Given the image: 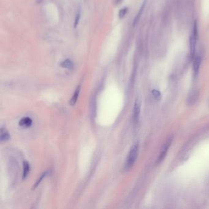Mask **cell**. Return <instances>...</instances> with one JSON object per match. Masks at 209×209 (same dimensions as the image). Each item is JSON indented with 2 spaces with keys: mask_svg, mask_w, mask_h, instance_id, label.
Returning <instances> with one entry per match:
<instances>
[{
  "mask_svg": "<svg viewBox=\"0 0 209 209\" xmlns=\"http://www.w3.org/2000/svg\"><path fill=\"white\" fill-rule=\"evenodd\" d=\"M49 174H50V172H49V170H46V171H45L44 172H43V173L41 174V175L40 176V177L38 179V180L36 181V182L35 183V184L34 185V186H33V189H36V188L39 185V184L41 183V181H43V179H44Z\"/></svg>",
  "mask_w": 209,
  "mask_h": 209,
  "instance_id": "obj_10",
  "label": "cell"
},
{
  "mask_svg": "<svg viewBox=\"0 0 209 209\" xmlns=\"http://www.w3.org/2000/svg\"><path fill=\"white\" fill-rule=\"evenodd\" d=\"M152 94H153L154 98H156V99H159L160 97H161V93H160V92H159L158 90H153V91H152Z\"/></svg>",
  "mask_w": 209,
  "mask_h": 209,
  "instance_id": "obj_14",
  "label": "cell"
},
{
  "mask_svg": "<svg viewBox=\"0 0 209 209\" xmlns=\"http://www.w3.org/2000/svg\"><path fill=\"white\" fill-rule=\"evenodd\" d=\"M140 110V104L138 103V101H136L135 104H134V109H133V117H132L133 121L135 123H136L139 120Z\"/></svg>",
  "mask_w": 209,
  "mask_h": 209,
  "instance_id": "obj_4",
  "label": "cell"
},
{
  "mask_svg": "<svg viewBox=\"0 0 209 209\" xmlns=\"http://www.w3.org/2000/svg\"><path fill=\"white\" fill-rule=\"evenodd\" d=\"M119 2H121V0H117V3H118Z\"/></svg>",
  "mask_w": 209,
  "mask_h": 209,
  "instance_id": "obj_15",
  "label": "cell"
},
{
  "mask_svg": "<svg viewBox=\"0 0 209 209\" xmlns=\"http://www.w3.org/2000/svg\"><path fill=\"white\" fill-rule=\"evenodd\" d=\"M193 60V71L194 74L197 75L201 64V57L200 55H195Z\"/></svg>",
  "mask_w": 209,
  "mask_h": 209,
  "instance_id": "obj_3",
  "label": "cell"
},
{
  "mask_svg": "<svg viewBox=\"0 0 209 209\" xmlns=\"http://www.w3.org/2000/svg\"><path fill=\"white\" fill-rule=\"evenodd\" d=\"M169 146H170V143H169V142H167V143L165 144V145L164 146V148H163V149H162V151H161V155H159V158H158V162H161V161L163 159L164 157V156H166V153H167V150H168Z\"/></svg>",
  "mask_w": 209,
  "mask_h": 209,
  "instance_id": "obj_11",
  "label": "cell"
},
{
  "mask_svg": "<svg viewBox=\"0 0 209 209\" xmlns=\"http://www.w3.org/2000/svg\"><path fill=\"white\" fill-rule=\"evenodd\" d=\"M197 37V22L195 21L193 25L192 31V33L189 38L190 54L192 59L196 55V47Z\"/></svg>",
  "mask_w": 209,
  "mask_h": 209,
  "instance_id": "obj_2",
  "label": "cell"
},
{
  "mask_svg": "<svg viewBox=\"0 0 209 209\" xmlns=\"http://www.w3.org/2000/svg\"><path fill=\"white\" fill-rule=\"evenodd\" d=\"M146 3H147V0H144V3H143V4L142 5V6H141L140 9H139V12H138V13H137L136 17L135 19H134V22H133L134 26H135V25L137 24V23L138 22V21H139V19H140V17H141V16H142V13H143V11H144V8H145Z\"/></svg>",
  "mask_w": 209,
  "mask_h": 209,
  "instance_id": "obj_6",
  "label": "cell"
},
{
  "mask_svg": "<svg viewBox=\"0 0 209 209\" xmlns=\"http://www.w3.org/2000/svg\"><path fill=\"white\" fill-rule=\"evenodd\" d=\"M138 151H139V144L138 143H136L131 147L128 155L126 162H125V167L126 170H129L134 166L137 158Z\"/></svg>",
  "mask_w": 209,
  "mask_h": 209,
  "instance_id": "obj_1",
  "label": "cell"
},
{
  "mask_svg": "<svg viewBox=\"0 0 209 209\" xmlns=\"http://www.w3.org/2000/svg\"><path fill=\"white\" fill-rule=\"evenodd\" d=\"M127 11H128L127 8H123L122 9H121L120 13H119V18L123 19L125 17V16L126 15Z\"/></svg>",
  "mask_w": 209,
  "mask_h": 209,
  "instance_id": "obj_13",
  "label": "cell"
},
{
  "mask_svg": "<svg viewBox=\"0 0 209 209\" xmlns=\"http://www.w3.org/2000/svg\"><path fill=\"white\" fill-rule=\"evenodd\" d=\"M32 125V120L29 117H24L22 118L19 123V125L20 126L25 127V128H28L31 126Z\"/></svg>",
  "mask_w": 209,
  "mask_h": 209,
  "instance_id": "obj_5",
  "label": "cell"
},
{
  "mask_svg": "<svg viewBox=\"0 0 209 209\" xmlns=\"http://www.w3.org/2000/svg\"><path fill=\"white\" fill-rule=\"evenodd\" d=\"M10 139V136L8 132L4 128H1V135H0V140L2 142L7 141Z\"/></svg>",
  "mask_w": 209,
  "mask_h": 209,
  "instance_id": "obj_8",
  "label": "cell"
},
{
  "mask_svg": "<svg viewBox=\"0 0 209 209\" xmlns=\"http://www.w3.org/2000/svg\"><path fill=\"white\" fill-rule=\"evenodd\" d=\"M80 87L79 86L76 91H75V93H74L73 97L71 98V101H70V105L73 106L76 104L77 101V99H78V97H79V93H80Z\"/></svg>",
  "mask_w": 209,
  "mask_h": 209,
  "instance_id": "obj_7",
  "label": "cell"
},
{
  "mask_svg": "<svg viewBox=\"0 0 209 209\" xmlns=\"http://www.w3.org/2000/svg\"><path fill=\"white\" fill-rule=\"evenodd\" d=\"M61 66L63 68H66V69H72L74 68L73 63L70 60H69V59H67V60L63 61L62 63Z\"/></svg>",
  "mask_w": 209,
  "mask_h": 209,
  "instance_id": "obj_12",
  "label": "cell"
},
{
  "mask_svg": "<svg viewBox=\"0 0 209 209\" xmlns=\"http://www.w3.org/2000/svg\"><path fill=\"white\" fill-rule=\"evenodd\" d=\"M30 171V166L27 161H24L23 162V180L25 179Z\"/></svg>",
  "mask_w": 209,
  "mask_h": 209,
  "instance_id": "obj_9",
  "label": "cell"
}]
</instances>
